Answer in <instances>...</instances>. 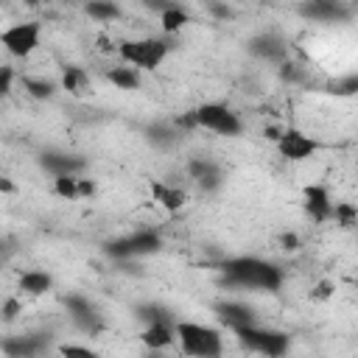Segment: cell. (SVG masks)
Wrapping results in <instances>:
<instances>
[{
    "mask_svg": "<svg viewBox=\"0 0 358 358\" xmlns=\"http://www.w3.org/2000/svg\"><path fill=\"white\" fill-rule=\"evenodd\" d=\"M302 204H305V213L316 224H322V221H327L333 215V201H330V193H327L324 185H308L302 190Z\"/></svg>",
    "mask_w": 358,
    "mask_h": 358,
    "instance_id": "obj_11",
    "label": "cell"
},
{
    "mask_svg": "<svg viewBox=\"0 0 358 358\" xmlns=\"http://www.w3.org/2000/svg\"><path fill=\"white\" fill-rule=\"evenodd\" d=\"M145 134H148V140H154V143H159V145H168V143H173L176 140V129H168V126H151V129H145Z\"/></svg>",
    "mask_w": 358,
    "mask_h": 358,
    "instance_id": "obj_28",
    "label": "cell"
},
{
    "mask_svg": "<svg viewBox=\"0 0 358 358\" xmlns=\"http://www.w3.org/2000/svg\"><path fill=\"white\" fill-rule=\"evenodd\" d=\"M39 162H42L45 171L53 173V179L56 176H78L84 171V165H87L78 154H64V151H45Z\"/></svg>",
    "mask_w": 358,
    "mask_h": 358,
    "instance_id": "obj_12",
    "label": "cell"
},
{
    "mask_svg": "<svg viewBox=\"0 0 358 358\" xmlns=\"http://www.w3.org/2000/svg\"><path fill=\"white\" fill-rule=\"evenodd\" d=\"M39 22H14L0 34V45L14 56V59H25L39 48Z\"/></svg>",
    "mask_w": 358,
    "mask_h": 358,
    "instance_id": "obj_7",
    "label": "cell"
},
{
    "mask_svg": "<svg viewBox=\"0 0 358 358\" xmlns=\"http://www.w3.org/2000/svg\"><path fill=\"white\" fill-rule=\"evenodd\" d=\"M187 173L190 179L201 187V190H215L221 185V168L213 162V159H204V157H196L187 162Z\"/></svg>",
    "mask_w": 358,
    "mask_h": 358,
    "instance_id": "obj_15",
    "label": "cell"
},
{
    "mask_svg": "<svg viewBox=\"0 0 358 358\" xmlns=\"http://www.w3.org/2000/svg\"><path fill=\"white\" fill-rule=\"evenodd\" d=\"M0 190H6V193H11V190H14V185H11V182H8L6 176H0Z\"/></svg>",
    "mask_w": 358,
    "mask_h": 358,
    "instance_id": "obj_38",
    "label": "cell"
},
{
    "mask_svg": "<svg viewBox=\"0 0 358 358\" xmlns=\"http://www.w3.org/2000/svg\"><path fill=\"white\" fill-rule=\"evenodd\" d=\"M109 81H112L115 87H120V90H137V87H140V70H134V67H129V64L112 67V70H109Z\"/></svg>",
    "mask_w": 358,
    "mask_h": 358,
    "instance_id": "obj_22",
    "label": "cell"
},
{
    "mask_svg": "<svg viewBox=\"0 0 358 358\" xmlns=\"http://www.w3.org/2000/svg\"><path fill=\"white\" fill-rule=\"evenodd\" d=\"M87 14L101 20V22H109V20H117L120 17V6L117 3H101V0H92L87 3Z\"/></svg>",
    "mask_w": 358,
    "mask_h": 358,
    "instance_id": "obj_25",
    "label": "cell"
},
{
    "mask_svg": "<svg viewBox=\"0 0 358 358\" xmlns=\"http://www.w3.org/2000/svg\"><path fill=\"white\" fill-rule=\"evenodd\" d=\"M159 246H162V235L157 229H137L131 235L109 241L106 255L115 260H134V257H145V255L159 252Z\"/></svg>",
    "mask_w": 358,
    "mask_h": 358,
    "instance_id": "obj_6",
    "label": "cell"
},
{
    "mask_svg": "<svg viewBox=\"0 0 358 358\" xmlns=\"http://www.w3.org/2000/svg\"><path fill=\"white\" fill-rule=\"evenodd\" d=\"M64 308H67L70 319H73L81 330H90V333L101 330V316H98V310H95V305H92L90 299H84V296H78V294H70V296H64Z\"/></svg>",
    "mask_w": 358,
    "mask_h": 358,
    "instance_id": "obj_10",
    "label": "cell"
},
{
    "mask_svg": "<svg viewBox=\"0 0 358 358\" xmlns=\"http://www.w3.org/2000/svg\"><path fill=\"white\" fill-rule=\"evenodd\" d=\"M53 193L67 199V201H76V199H90L95 193V182L92 179H84V176H56L53 179Z\"/></svg>",
    "mask_w": 358,
    "mask_h": 358,
    "instance_id": "obj_14",
    "label": "cell"
},
{
    "mask_svg": "<svg viewBox=\"0 0 358 358\" xmlns=\"http://www.w3.org/2000/svg\"><path fill=\"white\" fill-rule=\"evenodd\" d=\"M280 246L288 249V252L299 249V235H296V232H282V235H280Z\"/></svg>",
    "mask_w": 358,
    "mask_h": 358,
    "instance_id": "obj_33",
    "label": "cell"
},
{
    "mask_svg": "<svg viewBox=\"0 0 358 358\" xmlns=\"http://www.w3.org/2000/svg\"><path fill=\"white\" fill-rule=\"evenodd\" d=\"M299 14L313 20V22H338V20H347L350 8L344 3H330V0H313V3H302L299 6Z\"/></svg>",
    "mask_w": 358,
    "mask_h": 358,
    "instance_id": "obj_13",
    "label": "cell"
},
{
    "mask_svg": "<svg viewBox=\"0 0 358 358\" xmlns=\"http://www.w3.org/2000/svg\"><path fill=\"white\" fill-rule=\"evenodd\" d=\"M0 313H3V319H6V322H11V319H14L17 313H20V302H17L14 296H11V299H6V302H3V310H0Z\"/></svg>",
    "mask_w": 358,
    "mask_h": 358,
    "instance_id": "obj_34",
    "label": "cell"
},
{
    "mask_svg": "<svg viewBox=\"0 0 358 358\" xmlns=\"http://www.w3.org/2000/svg\"><path fill=\"white\" fill-rule=\"evenodd\" d=\"M168 50H171V45L165 39H157V36L126 39L117 45V56L123 59V64H129L134 70H157L165 62Z\"/></svg>",
    "mask_w": 358,
    "mask_h": 358,
    "instance_id": "obj_4",
    "label": "cell"
},
{
    "mask_svg": "<svg viewBox=\"0 0 358 358\" xmlns=\"http://www.w3.org/2000/svg\"><path fill=\"white\" fill-rule=\"evenodd\" d=\"M59 352H62V358H101L95 350H90L84 344H62Z\"/></svg>",
    "mask_w": 358,
    "mask_h": 358,
    "instance_id": "obj_29",
    "label": "cell"
},
{
    "mask_svg": "<svg viewBox=\"0 0 358 358\" xmlns=\"http://www.w3.org/2000/svg\"><path fill=\"white\" fill-rule=\"evenodd\" d=\"M280 73H282L285 81H302V70H299V64H294V62H282V64H280Z\"/></svg>",
    "mask_w": 358,
    "mask_h": 358,
    "instance_id": "obj_30",
    "label": "cell"
},
{
    "mask_svg": "<svg viewBox=\"0 0 358 358\" xmlns=\"http://www.w3.org/2000/svg\"><path fill=\"white\" fill-rule=\"evenodd\" d=\"M333 294V285L330 282H319L316 288H313V299H327Z\"/></svg>",
    "mask_w": 358,
    "mask_h": 358,
    "instance_id": "obj_35",
    "label": "cell"
},
{
    "mask_svg": "<svg viewBox=\"0 0 358 358\" xmlns=\"http://www.w3.org/2000/svg\"><path fill=\"white\" fill-rule=\"evenodd\" d=\"M210 8H213V14H218V17H229V8H227V6H215V3H213Z\"/></svg>",
    "mask_w": 358,
    "mask_h": 358,
    "instance_id": "obj_37",
    "label": "cell"
},
{
    "mask_svg": "<svg viewBox=\"0 0 358 358\" xmlns=\"http://www.w3.org/2000/svg\"><path fill=\"white\" fill-rule=\"evenodd\" d=\"M62 87L70 92V95H84V90L90 87V76L76 67V64H67L64 67V76H62Z\"/></svg>",
    "mask_w": 358,
    "mask_h": 358,
    "instance_id": "obj_21",
    "label": "cell"
},
{
    "mask_svg": "<svg viewBox=\"0 0 358 358\" xmlns=\"http://www.w3.org/2000/svg\"><path fill=\"white\" fill-rule=\"evenodd\" d=\"M330 218H336L338 227L350 229V227L358 221V210H355V204H350V201H338V204H333V215H330Z\"/></svg>",
    "mask_w": 358,
    "mask_h": 358,
    "instance_id": "obj_26",
    "label": "cell"
},
{
    "mask_svg": "<svg viewBox=\"0 0 358 358\" xmlns=\"http://www.w3.org/2000/svg\"><path fill=\"white\" fill-rule=\"evenodd\" d=\"M173 333L185 350V355L193 358H218L224 350L221 333L210 324H199V322H176Z\"/></svg>",
    "mask_w": 358,
    "mask_h": 358,
    "instance_id": "obj_3",
    "label": "cell"
},
{
    "mask_svg": "<svg viewBox=\"0 0 358 358\" xmlns=\"http://www.w3.org/2000/svg\"><path fill=\"white\" fill-rule=\"evenodd\" d=\"M11 84H14V70L11 67H0V98L11 92Z\"/></svg>",
    "mask_w": 358,
    "mask_h": 358,
    "instance_id": "obj_31",
    "label": "cell"
},
{
    "mask_svg": "<svg viewBox=\"0 0 358 358\" xmlns=\"http://www.w3.org/2000/svg\"><path fill=\"white\" fill-rule=\"evenodd\" d=\"M224 282L249 288V291H280L282 285V271L260 257H229L221 263Z\"/></svg>",
    "mask_w": 358,
    "mask_h": 358,
    "instance_id": "obj_1",
    "label": "cell"
},
{
    "mask_svg": "<svg viewBox=\"0 0 358 358\" xmlns=\"http://www.w3.org/2000/svg\"><path fill=\"white\" fill-rule=\"evenodd\" d=\"M280 134H282V129H277V126H266V137H268V140H274V143H277V140H280Z\"/></svg>",
    "mask_w": 358,
    "mask_h": 358,
    "instance_id": "obj_36",
    "label": "cell"
},
{
    "mask_svg": "<svg viewBox=\"0 0 358 358\" xmlns=\"http://www.w3.org/2000/svg\"><path fill=\"white\" fill-rule=\"evenodd\" d=\"M53 288V277L42 268H28L20 274V291L22 294H31V296H39V294H48Z\"/></svg>",
    "mask_w": 358,
    "mask_h": 358,
    "instance_id": "obj_20",
    "label": "cell"
},
{
    "mask_svg": "<svg viewBox=\"0 0 358 358\" xmlns=\"http://www.w3.org/2000/svg\"><path fill=\"white\" fill-rule=\"evenodd\" d=\"M218 316L224 324H229L232 330L238 327H246V324H255V310L243 302H221L218 305Z\"/></svg>",
    "mask_w": 358,
    "mask_h": 358,
    "instance_id": "obj_17",
    "label": "cell"
},
{
    "mask_svg": "<svg viewBox=\"0 0 358 358\" xmlns=\"http://www.w3.org/2000/svg\"><path fill=\"white\" fill-rule=\"evenodd\" d=\"M0 350L8 358H39L48 350V338L42 333H25V336H8L0 341Z\"/></svg>",
    "mask_w": 358,
    "mask_h": 358,
    "instance_id": "obj_9",
    "label": "cell"
},
{
    "mask_svg": "<svg viewBox=\"0 0 358 358\" xmlns=\"http://www.w3.org/2000/svg\"><path fill=\"white\" fill-rule=\"evenodd\" d=\"M22 87H25V92L31 98H39V101H48V98L56 95V81H50V78H31V76H25Z\"/></svg>",
    "mask_w": 358,
    "mask_h": 358,
    "instance_id": "obj_23",
    "label": "cell"
},
{
    "mask_svg": "<svg viewBox=\"0 0 358 358\" xmlns=\"http://www.w3.org/2000/svg\"><path fill=\"white\" fill-rule=\"evenodd\" d=\"M137 316H140V319H145L148 324L171 322V316H168V310H165L162 305H140V308H137Z\"/></svg>",
    "mask_w": 358,
    "mask_h": 358,
    "instance_id": "obj_27",
    "label": "cell"
},
{
    "mask_svg": "<svg viewBox=\"0 0 358 358\" xmlns=\"http://www.w3.org/2000/svg\"><path fill=\"white\" fill-rule=\"evenodd\" d=\"M235 336L246 350L260 352L266 358H282L288 352V347H291V338L282 330H268V327H257V324L238 327Z\"/></svg>",
    "mask_w": 358,
    "mask_h": 358,
    "instance_id": "obj_5",
    "label": "cell"
},
{
    "mask_svg": "<svg viewBox=\"0 0 358 358\" xmlns=\"http://www.w3.org/2000/svg\"><path fill=\"white\" fill-rule=\"evenodd\" d=\"M151 196L157 199V204H162V207L171 210V213L182 210L185 201H187V193H185L182 187H176V185H168V182H154V185H151Z\"/></svg>",
    "mask_w": 358,
    "mask_h": 358,
    "instance_id": "obj_18",
    "label": "cell"
},
{
    "mask_svg": "<svg viewBox=\"0 0 358 358\" xmlns=\"http://www.w3.org/2000/svg\"><path fill=\"white\" fill-rule=\"evenodd\" d=\"M140 338H143V344L148 350H165V347L173 344L176 333H173V324L171 322H157V324H148Z\"/></svg>",
    "mask_w": 358,
    "mask_h": 358,
    "instance_id": "obj_19",
    "label": "cell"
},
{
    "mask_svg": "<svg viewBox=\"0 0 358 358\" xmlns=\"http://www.w3.org/2000/svg\"><path fill=\"white\" fill-rule=\"evenodd\" d=\"M159 22H162V31H165V34H176V31L187 22V11L179 8V6H165Z\"/></svg>",
    "mask_w": 358,
    "mask_h": 358,
    "instance_id": "obj_24",
    "label": "cell"
},
{
    "mask_svg": "<svg viewBox=\"0 0 358 358\" xmlns=\"http://www.w3.org/2000/svg\"><path fill=\"white\" fill-rule=\"evenodd\" d=\"M249 53L282 64V59H285V42L280 36H274V34H260V36L249 39Z\"/></svg>",
    "mask_w": 358,
    "mask_h": 358,
    "instance_id": "obj_16",
    "label": "cell"
},
{
    "mask_svg": "<svg viewBox=\"0 0 358 358\" xmlns=\"http://www.w3.org/2000/svg\"><path fill=\"white\" fill-rule=\"evenodd\" d=\"M179 129H207V131H215L221 137H238L243 123L227 103L207 101V103H199L196 109L185 112L182 117H176V131Z\"/></svg>",
    "mask_w": 358,
    "mask_h": 358,
    "instance_id": "obj_2",
    "label": "cell"
},
{
    "mask_svg": "<svg viewBox=\"0 0 358 358\" xmlns=\"http://www.w3.org/2000/svg\"><path fill=\"white\" fill-rule=\"evenodd\" d=\"M277 151L288 162H302V159H308L319 151V143L313 137H308L305 131H299V129H285L277 140Z\"/></svg>",
    "mask_w": 358,
    "mask_h": 358,
    "instance_id": "obj_8",
    "label": "cell"
},
{
    "mask_svg": "<svg viewBox=\"0 0 358 358\" xmlns=\"http://www.w3.org/2000/svg\"><path fill=\"white\" fill-rule=\"evenodd\" d=\"M355 90H358V78H355V76H347L344 81H338V84H336V90H333V92H341V95H352Z\"/></svg>",
    "mask_w": 358,
    "mask_h": 358,
    "instance_id": "obj_32",
    "label": "cell"
}]
</instances>
